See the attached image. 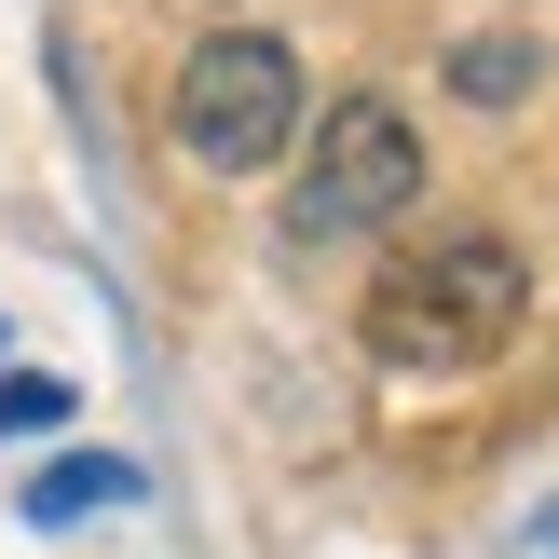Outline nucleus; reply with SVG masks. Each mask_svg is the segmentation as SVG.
Here are the masks:
<instances>
[{
	"label": "nucleus",
	"instance_id": "nucleus-1",
	"mask_svg": "<svg viewBox=\"0 0 559 559\" xmlns=\"http://www.w3.org/2000/svg\"><path fill=\"white\" fill-rule=\"evenodd\" d=\"M533 314V260L506 233H437V246H396L369 273V355L382 369H478V355L519 342Z\"/></svg>",
	"mask_w": 559,
	"mask_h": 559
},
{
	"label": "nucleus",
	"instance_id": "nucleus-2",
	"mask_svg": "<svg viewBox=\"0 0 559 559\" xmlns=\"http://www.w3.org/2000/svg\"><path fill=\"white\" fill-rule=\"evenodd\" d=\"M178 136L205 178H260V164H287L300 136H314V96H300V55L273 41V27H205L178 69Z\"/></svg>",
	"mask_w": 559,
	"mask_h": 559
},
{
	"label": "nucleus",
	"instance_id": "nucleus-3",
	"mask_svg": "<svg viewBox=\"0 0 559 559\" xmlns=\"http://www.w3.org/2000/svg\"><path fill=\"white\" fill-rule=\"evenodd\" d=\"M409 205H424V136H409L396 96H342L314 136H300V191H287V233H300V246L396 233Z\"/></svg>",
	"mask_w": 559,
	"mask_h": 559
},
{
	"label": "nucleus",
	"instance_id": "nucleus-4",
	"mask_svg": "<svg viewBox=\"0 0 559 559\" xmlns=\"http://www.w3.org/2000/svg\"><path fill=\"white\" fill-rule=\"evenodd\" d=\"M123 491H136V464H109V451H69L55 478H27V519H41V533H69L82 506H123Z\"/></svg>",
	"mask_w": 559,
	"mask_h": 559
},
{
	"label": "nucleus",
	"instance_id": "nucleus-5",
	"mask_svg": "<svg viewBox=\"0 0 559 559\" xmlns=\"http://www.w3.org/2000/svg\"><path fill=\"white\" fill-rule=\"evenodd\" d=\"M546 82V55L533 41H451V96H478V109H519Z\"/></svg>",
	"mask_w": 559,
	"mask_h": 559
},
{
	"label": "nucleus",
	"instance_id": "nucleus-6",
	"mask_svg": "<svg viewBox=\"0 0 559 559\" xmlns=\"http://www.w3.org/2000/svg\"><path fill=\"white\" fill-rule=\"evenodd\" d=\"M0 424H14V437H41V424H69V382H41V369H14V382H0Z\"/></svg>",
	"mask_w": 559,
	"mask_h": 559
}]
</instances>
